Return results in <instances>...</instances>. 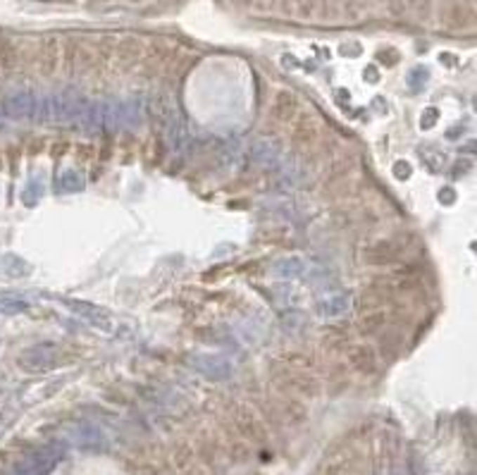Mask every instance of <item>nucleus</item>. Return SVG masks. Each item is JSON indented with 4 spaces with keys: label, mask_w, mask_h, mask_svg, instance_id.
I'll return each instance as SVG.
<instances>
[{
    "label": "nucleus",
    "mask_w": 477,
    "mask_h": 475,
    "mask_svg": "<svg viewBox=\"0 0 477 475\" xmlns=\"http://www.w3.org/2000/svg\"><path fill=\"white\" fill-rule=\"evenodd\" d=\"M58 461V452L55 449H44V452L34 454L29 461H24L20 466V475H48L53 466Z\"/></svg>",
    "instance_id": "f257e3e1"
}]
</instances>
